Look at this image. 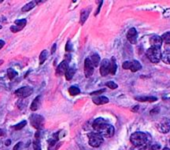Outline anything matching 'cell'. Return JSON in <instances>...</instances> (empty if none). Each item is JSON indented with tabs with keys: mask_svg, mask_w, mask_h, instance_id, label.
<instances>
[{
	"mask_svg": "<svg viewBox=\"0 0 170 150\" xmlns=\"http://www.w3.org/2000/svg\"><path fill=\"white\" fill-rule=\"evenodd\" d=\"M47 58V51L46 50H43L41 52V54H40V57H39V60H40V64L44 63V61L46 60Z\"/></svg>",
	"mask_w": 170,
	"mask_h": 150,
	"instance_id": "27",
	"label": "cell"
},
{
	"mask_svg": "<svg viewBox=\"0 0 170 150\" xmlns=\"http://www.w3.org/2000/svg\"><path fill=\"white\" fill-rule=\"evenodd\" d=\"M103 142V137L98 132L89 134V145L92 147H99Z\"/></svg>",
	"mask_w": 170,
	"mask_h": 150,
	"instance_id": "3",
	"label": "cell"
},
{
	"mask_svg": "<svg viewBox=\"0 0 170 150\" xmlns=\"http://www.w3.org/2000/svg\"><path fill=\"white\" fill-rule=\"evenodd\" d=\"M161 50L160 48H154V47H150L149 49L146 51V55L148 59L150 60L153 63H157L160 61L161 59Z\"/></svg>",
	"mask_w": 170,
	"mask_h": 150,
	"instance_id": "2",
	"label": "cell"
},
{
	"mask_svg": "<svg viewBox=\"0 0 170 150\" xmlns=\"http://www.w3.org/2000/svg\"><path fill=\"white\" fill-rule=\"evenodd\" d=\"M7 74H8V77H9V79H12V78H14L16 75H17V72H16L15 70H13V69H8Z\"/></svg>",
	"mask_w": 170,
	"mask_h": 150,
	"instance_id": "28",
	"label": "cell"
},
{
	"mask_svg": "<svg viewBox=\"0 0 170 150\" xmlns=\"http://www.w3.org/2000/svg\"><path fill=\"white\" fill-rule=\"evenodd\" d=\"M10 144V140H7L6 141V145H9Z\"/></svg>",
	"mask_w": 170,
	"mask_h": 150,
	"instance_id": "39",
	"label": "cell"
},
{
	"mask_svg": "<svg viewBox=\"0 0 170 150\" xmlns=\"http://www.w3.org/2000/svg\"><path fill=\"white\" fill-rule=\"evenodd\" d=\"M169 142H170V140H169Z\"/></svg>",
	"mask_w": 170,
	"mask_h": 150,
	"instance_id": "42",
	"label": "cell"
},
{
	"mask_svg": "<svg viewBox=\"0 0 170 150\" xmlns=\"http://www.w3.org/2000/svg\"><path fill=\"white\" fill-rule=\"evenodd\" d=\"M30 123L36 129H41L44 125V118L41 115L32 114L30 116Z\"/></svg>",
	"mask_w": 170,
	"mask_h": 150,
	"instance_id": "4",
	"label": "cell"
},
{
	"mask_svg": "<svg viewBox=\"0 0 170 150\" xmlns=\"http://www.w3.org/2000/svg\"><path fill=\"white\" fill-rule=\"evenodd\" d=\"M93 69H94V67H93L90 59L86 58L85 59V61H84V73H85V76L90 77L93 74Z\"/></svg>",
	"mask_w": 170,
	"mask_h": 150,
	"instance_id": "8",
	"label": "cell"
},
{
	"mask_svg": "<svg viewBox=\"0 0 170 150\" xmlns=\"http://www.w3.org/2000/svg\"><path fill=\"white\" fill-rule=\"evenodd\" d=\"M25 125H26V121H22V122H20L19 124L16 125L15 129H16V130H20V129H22L24 126H25Z\"/></svg>",
	"mask_w": 170,
	"mask_h": 150,
	"instance_id": "30",
	"label": "cell"
},
{
	"mask_svg": "<svg viewBox=\"0 0 170 150\" xmlns=\"http://www.w3.org/2000/svg\"><path fill=\"white\" fill-rule=\"evenodd\" d=\"M150 44L152 47L154 48H160L161 44H162V40H161V37L158 35H153L150 38Z\"/></svg>",
	"mask_w": 170,
	"mask_h": 150,
	"instance_id": "13",
	"label": "cell"
},
{
	"mask_svg": "<svg viewBox=\"0 0 170 150\" xmlns=\"http://www.w3.org/2000/svg\"><path fill=\"white\" fill-rule=\"evenodd\" d=\"M158 148H159V145L156 144V145H154V146L151 148V150H156V149H158Z\"/></svg>",
	"mask_w": 170,
	"mask_h": 150,
	"instance_id": "35",
	"label": "cell"
},
{
	"mask_svg": "<svg viewBox=\"0 0 170 150\" xmlns=\"http://www.w3.org/2000/svg\"><path fill=\"white\" fill-rule=\"evenodd\" d=\"M127 39H128V41L130 43H132V44L136 43V41H137V31H136L135 28H130V29L128 30Z\"/></svg>",
	"mask_w": 170,
	"mask_h": 150,
	"instance_id": "12",
	"label": "cell"
},
{
	"mask_svg": "<svg viewBox=\"0 0 170 150\" xmlns=\"http://www.w3.org/2000/svg\"><path fill=\"white\" fill-rule=\"evenodd\" d=\"M40 99H41V96H37L33 100V102H32V104H31V110L32 111H35V110H37V109H38L39 104H40V102H39Z\"/></svg>",
	"mask_w": 170,
	"mask_h": 150,
	"instance_id": "19",
	"label": "cell"
},
{
	"mask_svg": "<svg viewBox=\"0 0 170 150\" xmlns=\"http://www.w3.org/2000/svg\"><path fill=\"white\" fill-rule=\"evenodd\" d=\"M75 74V68L71 67V68H68L67 71L65 72V77L67 80H71L72 78H73V76Z\"/></svg>",
	"mask_w": 170,
	"mask_h": 150,
	"instance_id": "20",
	"label": "cell"
},
{
	"mask_svg": "<svg viewBox=\"0 0 170 150\" xmlns=\"http://www.w3.org/2000/svg\"><path fill=\"white\" fill-rule=\"evenodd\" d=\"M163 150H170V148H168V147H165V148H163Z\"/></svg>",
	"mask_w": 170,
	"mask_h": 150,
	"instance_id": "40",
	"label": "cell"
},
{
	"mask_svg": "<svg viewBox=\"0 0 170 150\" xmlns=\"http://www.w3.org/2000/svg\"><path fill=\"white\" fill-rule=\"evenodd\" d=\"M149 140H150V136L146 134V133H143L140 131L134 132L130 137L131 143L134 145L135 148L140 149V150L146 148Z\"/></svg>",
	"mask_w": 170,
	"mask_h": 150,
	"instance_id": "1",
	"label": "cell"
},
{
	"mask_svg": "<svg viewBox=\"0 0 170 150\" xmlns=\"http://www.w3.org/2000/svg\"><path fill=\"white\" fill-rule=\"evenodd\" d=\"M3 135H4V130L0 129V136H3Z\"/></svg>",
	"mask_w": 170,
	"mask_h": 150,
	"instance_id": "38",
	"label": "cell"
},
{
	"mask_svg": "<svg viewBox=\"0 0 170 150\" xmlns=\"http://www.w3.org/2000/svg\"><path fill=\"white\" fill-rule=\"evenodd\" d=\"M110 70V62L107 59H104L100 64V74L102 76H106Z\"/></svg>",
	"mask_w": 170,
	"mask_h": 150,
	"instance_id": "9",
	"label": "cell"
},
{
	"mask_svg": "<svg viewBox=\"0 0 170 150\" xmlns=\"http://www.w3.org/2000/svg\"><path fill=\"white\" fill-rule=\"evenodd\" d=\"M89 59H90L93 67H97L100 64V57L98 54H93Z\"/></svg>",
	"mask_w": 170,
	"mask_h": 150,
	"instance_id": "17",
	"label": "cell"
},
{
	"mask_svg": "<svg viewBox=\"0 0 170 150\" xmlns=\"http://www.w3.org/2000/svg\"><path fill=\"white\" fill-rule=\"evenodd\" d=\"M2 63H3V60H0V65H1Z\"/></svg>",
	"mask_w": 170,
	"mask_h": 150,
	"instance_id": "41",
	"label": "cell"
},
{
	"mask_svg": "<svg viewBox=\"0 0 170 150\" xmlns=\"http://www.w3.org/2000/svg\"><path fill=\"white\" fill-rule=\"evenodd\" d=\"M15 23H16V26L19 27L20 29H22V28L26 25V19H20V20H16Z\"/></svg>",
	"mask_w": 170,
	"mask_h": 150,
	"instance_id": "26",
	"label": "cell"
},
{
	"mask_svg": "<svg viewBox=\"0 0 170 150\" xmlns=\"http://www.w3.org/2000/svg\"><path fill=\"white\" fill-rule=\"evenodd\" d=\"M4 44H5V42H4L3 40H0V49L4 46Z\"/></svg>",
	"mask_w": 170,
	"mask_h": 150,
	"instance_id": "34",
	"label": "cell"
},
{
	"mask_svg": "<svg viewBox=\"0 0 170 150\" xmlns=\"http://www.w3.org/2000/svg\"><path fill=\"white\" fill-rule=\"evenodd\" d=\"M35 4H36V2H29V3H27L25 6L22 7V11L23 12H27V11L31 10L32 8L35 6Z\"/></svg>",
	"mask_w": 170,
	"mask_h": 150,
	"instance_id": "24",
	"label": "cell"
},
{
	"mask_svg": "<svg viewBox=\"0 0 170 150\" xmlns=\"http://www.w3.org/2000/svg\"><path fill=\"white\" fill-rule=\"evenodd\" d=\"M68 68H69V67H68V61H67V60H64V61H62L58 65L57 70H56V75L61 76L63 74H65V72L67 71Z\"/></svg>",
	"mask_w": 170,
	"mask_h": 150,
	"instance_id": "11",
	"label": "cell"
},
{
	"mask_svg": "<svg viewBox=\"0 0 170 150\" xmlns=\"http://www.w3.org/2000/svg\"><path fill=\"white\" fill-rule=\"evenodd\" d=\"M55 48H56V45L54 44L53 47H52V51H51V53H54V51H55Z\"/></svg>",
	"mask_w": 170,
	"mask_h": 150,
	"instance_id": "37",
	"label": "cell"
},
{
	"mask_svg": "<svg viewBox=\"0 0 170 150\" xmlns=\"http://www.w3.org/2000/svg\"><path fill=\"white\" fill-rule=\"evenodd\" d=\"M11 30H12V32H17V31H20L21 29L17 26H11Z\"/></svg>",
	"mask_w": 170,
	"mask_h": 150,
	"instance_id": "31",
	"label": "cell"
},
{
	"mask_svg": "<svg viewBox=\"0 0 170 150\" xmlns=\"http://www.w3.org/2000/svg\"><path fill=\"white\" fill-rule=\"evenodd\" d=\"M89 9H84L82 12H81V16H80V23L81 24H84L85 21H86V19L88 17V15H89Z\"/></svg>",
	"mask_w": 170,
	"mask_h": 150,
	"instance_id": "21",
	"label": "cell"
},
{
	"mask_svg": "<svg viewBox=\"0 0 170 150\" xmlns=\"http://www.w3.org/2000/svg\"><path fill=\"white\" fill-rule=\"evenodd\" d=\"M136 100L141 101V102H144V101H147V102H153V101H156L157 98L153 96H140V97H135Z\"/></svg>",
	"mask_w": 170,
	"mask_h": 150,
	"instance_id": "16",
	"label": "cell"
},
{
	"mask_svg": "<svg viewBox=\"0 0 170 150\" xmlns=\"http://www.w3.org/2000/svg\"><path fill=\"white\" fill-rule=\"evenodd\" d=\"M161 59L163 60V62L170 64V50H165L162 54H161Z\"/></svg>",
	"mask_w": 170,
	"mask_h": 150,
	"instance_id": "18",
	"label": "cell"
},
{
	"mask_svg": "<svg viewBox=\"0 0 170 150\" xmlns=\"http://www.w3.org/2000/svg\"><path fill=\"white\" fill-rule=\"evenodd\" d=\"M106 86H108L109 88H111V89H116L117 84L114 83V82H112V81H108V82L106 83Z\"/></svg>",
	"mask_w": 170,
	"mask_h": 150,
	"instance_id": "29",
	"label": "cell"
},
{
	"mask_svg": "<svg viewBox=\"0 0 170 150\" xmlns=\"http://www.w3.org/2000/svg\"><path fill=\"white\" fill-rule=\"evenodd\" d=\"M122 67L124 69H130L132 72H136L141 69V64L137 61V60H133V61H125L122 64Z\"/></svg>",
	"mask_w": 170,
	"mask_h": 150,
	"instance_id": "6",
	"label": "cell"
},
{
	"mask_svg": "<svg viewBox=\"0 0 170 150\" xmlns=\"http://www.w3.org/2000/svg\"><path fill=\"white\" fill-rule=\"evenodd\" d=\"M161 40H162V42H164V43L170 44V31L166 32V33H164L162 36H161Z\"/></svg>",
	"mask_w": 170,
	"mask_h": 150,
	"instance_id": "23",
	"label": "cell"
},
{
	"mask_svg": "<svg viewBox=\"0 0 170 150\" xmlns=\"http://www.w3.org/2000/svg\"><path fill=\"white\" fill-rule=\"evenodd\" d=\"M104 124H106V121L103 118H97L94 120V122H93V128H94L97 132H99V130L102 128Z\"/></svg>",
	"mask_w": 170,
	"mask_h": 150,
	"instance_id": "14",
	"label": "cell"
},
{
	"mask_svg": "<svg viewBox=\"0 0 170 150\" xmlns=\"http://www.w3.org/2000/svg\"><path fill=\"white\" fill-rule=\"evenodd\" d=\"M93 102L97 105H101V104H106L109 102V99L105 96H98V97H94L93 98Z\"/></svg>",
	"mask_w": 170,
	"mask_h": 150,
	"instance_id": "15",
	"label": "cell"
},
{
	"mask_svg": "<svg viewBox=\"0 0 170 150\" xmlns=\"http://www.w3.org/2000/svg\"><path fill=\"white\" fill-rule=\"evenodd\" d=\"M32 92H33V88L25 86V87H21V88L17 89V90L15 91V94L18 97H21V98H25V97L30 96L32 94Z\"/></svg>",
	"mask_w": 170,
	"mask_h": 150,
	"instance_id": "7",
	"label": "cell"
},
{
	"mask_svg": "<svg viewBox=\"0 0 170 150\" xmlns=\"http://www.w3.org/2000/svg\"><path fill=\"white\" fill-rule=\"evenodd\" d=\"M21 144H22L21 142H19V143H18V145H16V146L14 147V150H18V149H19V146H20V145H21Z\"/></svg>",
	"mask_w": 170,
	"mask_h": 150,
	"instance_id": "36",
	"label": "cell"
},
{
	"mask_svg": "<svg viewBox=\"0 0 170 150\" xmlns=\"http://www.w3.org/2000/svg\"><path fill=\"white\" fill-rule=\"evenodd\" d=\"M68 91H69V93L71 95H77L80 93V89L77 86H71Z\"/></svg>",
	"mask_w": 170,
	"mask_h": 150,
	"instance_id": "25",
	"label": "cell"
},
{
	"mask_svg": "<svg viewBox=\"0 0 170 150\" xmlns=\"http://www.w3.org/2000/svg\"><path fill=\"white\" fill-rule=\"evenodd\" d=\"M158 129H159V131H161L162 133L169 132V130H170V120L169 119H163L158 124Z\"/></svg>",
	"mask_w": 170,
	"mask_h": 150,
	"instance_id": "10",
	"label": "cell"
},
{
	"mask_svg": "<svg viewBox=\"0 0 170 150\" xmlns=\"http://www.w3.org/2000/svg\"><path fill=\"white\" fill-rule=\"evenodd\" d=\"M71 50V47H70V43L67 42V46H66V51H70Z\"/></svg>",
	"mask_w": 170,
	"mask_h": 150,
	"instance_id": "33",
	"label": "cell"
},
{
	"mask_svg": "<svg viewBox=\"0 0 170 150\" xmlns=\"http://www.w3.org/2000/svg\"><path fill=\"white\" fill-rule=\"evenodd\" d=\"M104 92V89H101V90H98V91H95V92H92L91 95H95V94H99V93H103Z\"/></svg>",
	"mask_w": 170,
	"mask_h": 150,
	"instance_id": "32",
	"label": "cell"
},
{
	"mask_svg": "<svg viewBox=\"0 0 170 150\" xmlns=\"http://www.w3.org/2000/svg\"><path fill=\"white\" fill-rule=\"evenodd\" d=\"M116 70H117V64L115 62V59L112 58L111 62H110V70H109V73L115 74L116 73Z\"/></svg>",
	"mask_w": 170,
	"mask_h": 150,
	"instance_id": "22",
	"label": "cell"
},
{
	"mask_svg": "<svg viewBox=\"0 0 170 150\" xmlns=\"http://www.w3.org/2000/svg\"><path fill=\"white\" fill-rule=\"evenodd\" d=\"M98 133L102 137H105V138H110V137H112L113 134H114V127H113L112 125L106 123L103 125Z\"/></svg>",
	"mask_w": 170,
	"mask_h": 150,
	"instance_id": "5",
	"label": "cell"
}]
</instances>
